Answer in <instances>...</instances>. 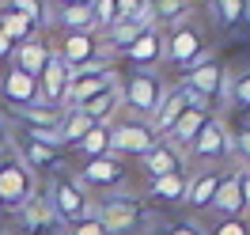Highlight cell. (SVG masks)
<instances>
[{
    "label": "cell",
    "instance_id": "8992f818",
    "mask_svg": "<svg viewBox=\"0 0 250 235\" xmlns=\"http://www.w3.org/2000/svg\"><path fill=\"white\" fill-rule=\"evenodd\" d=\"M228 80L231 76H228V68H224L216 57H201L193 68L182 72V87L197 91L201 99H208L212 107H220V103L228 99Z\"/></svg>",
    "mask_w": 250,
    "mask_h": 235
},
{
    "label": "cell",
    "instance_id": "60d3db41",
    "mask_svg": "<svg viewBox=\"0 0 250 235\" xmlns=\"http://www.w3.org/2000/svg\"><path fill=\"white\" fill-rule=\"evenodd\" d=\"M95 0H57V8H91Z\"/></svg>",
    "mask_w": 250,
    "mask_h": 235
},
{
    "label": "cell",
    "instance_id": "603a6c76",
    "mask_svg": "<svg viewBox=\"0 0 250 235\" xmlns=\"http://www.w3.org/2000/svg\"><path fill=\"white\" fill-rule=\"evenodd\" d=\"M212 19L220 31H250V0H212Z\"/></svg>",
    "mask_w": 250,
    "mask_h": 235
},
{
    "label": "cell",
    "instance_id": "f546056e",
    "mask_svg": "<svg viewBox=\"0 0 250 235\" xmlns=\"http://www.w3.org/2000/svg\"><path fill=\"white\" fill-rule=\"evenodd\" d=\"M4 8H12V12H19V16H27L34 23V31H38V27H46L49 19H53L49 0H4Z\"/></svg>",
    "mask_w": 250,
    "mask_h": 235
},
{
    "label": "cell",
    "instance_id": "b9f144b4",
    "mask_svg": "<svg viewBox=\"0 0 250 235\" xmlns=\"http://www.w3.org/2000/svg\"><path fill=\"white\" fill-rule=\"evenodd\" d=\"M4 159H8V141L0 144V163H4Z\"/></svg>",
    "mask_w": 250,
    "mask_h": 235
},
{
    "label": "cell",
    "instance_id": "d4e9b609",
    "mask_svg": "<svg viewBox=\"0 0 250 235\" xmlns=\"http://www.w3.org/2000/svg\"><path fill=\"white\" fill-rule=\"evenodd\" d=\"M76 110H83L95 126H110V122L118 118V110H122V84L110 87V91H103V95H95V99H87V103L76 107Z\"/></svg>",
    "mask_w": 250,
    "mask_h": 235
},
{
    "label": "cell",
    "instance_id": "1f68e13d",
    "mask_svg": "<svg viewBox=\"0 0 250 235\" xmlns=\"http://www.w3.org/2000/svg\"><path fill=\"white\" fill-rule=\"evenodd\" d=\"M53 19H57V27H61L64 34H68V31H95L91 8H57Z\"/></svg>",
    "mask_w": 250,
    "mask_h": 235
},
{
    "label": "cell",
    "instance_id": "d590c367",
    "mask_svg": "<svg viewBox=\"0 0 250 235\" xmlns=\"http://www.w3.org/2000/svg\"><path fill=\"white\" fill-rule=\"evenodd\" d=\"M64 235H106V228H103V220L95 216V213H87V216H80L76 224H68Z\"/></svg>",
    "mask_w": 250,
    "mask_h": 235
},
{
    "label": "cell",
    "instance_id": "836d02e7",
    "mask_svg": "<svg viewBox=\"0 0 250 235\" xmlns=\"http://www.w3.org/2000/svg\"><path fill=\"white\" fill-rule=\"evenodd\" d=\"M228 103H231L235 110L250 114V68H247V72H239V76H231V80H228Z\"/></svg>",
    "mask_w": 250,
    "mask_h": 235
},
{
    "label": "cell",
    "instance_id": "3957f363",
    "mask_svg": "<svg viewBox=\"0 0 250 235\" xmlns=\"http://www.w3.org/2000/svg\"><path fill=\"white\" fill-rule=\"evenodd\" d=\"M163 95H167V84L159 80V72H148V68H133L122 84V107L133 114V118H141V122H152V114L156 107L163 103Z\"/></svg>",
    "mask_w": 250,
    "mask_h": 235
},
{
    "label": "cell",
    "instance_id": "6da1fadb",
    "mask_svg": "<svg viewBox=\"0 0 250 235\" xmlns=\"http://www.w3.org/2000/svg\"><path fill=\"white\" fill-rule=\"evenodd\" d=\"M95 216L103 220L106 235H152V216L148 201L133 197V193H114V197H99L95 201Z\"/></svg>",
    "mask_w": 250,
    "mask_h": 235
},
{
    "label": "cell",
    "instance_id": "2e32d148",
    "mask_svg": "<svg viewBox=\"0 0 250 235\" xmlns=\"http://www.w3.org/2000/svg\"><path fill=\"white\" fill-rule=\"evenodd\" d=\"M16 220H19V232H27V235H49L53 228H61V220L53 216L46 193H34L23 209H16Z\"/></svg>",
    "mask_w": 250,
    "mask_h": 235
},
{
    "label": "cell",
    "instance_id": "ba28073f",
    "mask_svg": "<svg viewBox=\"0 0 250 235\" xmlns=\"http://www.w3.org/2000/svg\"><path fill=\"white\" fill-rule=\"evenodd\" d=\"M8 152H12V159H19L27 171H53L57 163H61L64 148H57V144H46V141H34V137H27V133H19V129H12L8 133Z\"/></svg>",
    "mask_w": 250,
    "mask_h": 235
},
{
    "label": "cell",
    "instance_id": "277c9868",
    "mask_svg": "<svg viewBox=\"0 0 250 235\" xmlns=\"http://www.w3.org/2000/svg\"><path fill=\"white\" fill-rule=\"evenodd\" d=\"M34 193H42L38 190V174L27 171L19 159H4L0 163V209L4 213H16V209H23V205L31 201Z\"/></svg>",
    "mask_w": 250,
    "mask_h": 235
},
{
    "label": "cell",
    "instance_id": "52a82bcc",
    "mask_svg": "<svg viewBox=\"0 0 250 235\" xmlns=\"http://www.w3.org/2000/svg\"><path fill=\"white\" fill-rule=\"evenodd\" d=\"M231 156V133H228V126L220 122L216 114L205 122V129L197 133V141L189 144L186 152V167L189 163H201V167H212V163H220V159Z\"/></svg>",
    "mask_w": 250,
    "mask_h": 235
},
{
    "label": "cell",
    "instance_id": "4fadbf2b",
    "mask_svg": "<svg viewBox=\"0 0 250 235\" xmlns=\"http://www.w3.org/2000/svg\"><path fill=\"white\" fill-rule=\"evenodd\" d=\"M68 84H72V72H68L64 61L53 53L49 64L42 68V76H38V103L57 107V110H68Z\"/></svg>",
    "mask_w": 250,
    "mask_h": 235
},
{
    "label": "cell",
    "instance_id": "f6af8a7d",
    "mask_svg": "<svg viewBox=\"0 0 250 235\" xmlns=\"http://www.w3.org/2000/svg\"><path fill=\"white\" fill-rule=\"evenodd\" d=\"M0 235H8V232H4V228H0Z\"/></svg>",
    "mask_w": 250,
    "mask_h": 235
},
{
    "label": "cell",
    "instance_id": "74e56055",
    "mask_svg": "<svg viewBox=\"0 0 250 235\" xmlns=\"http://www.w3.org/2000/svg\"><path fill=\"white\" fill-rule=\"evenodd\" d=\"M231 156H239L243 167H250V122L239 133H231Z\"/></svg>",
    "mask_w": 250,
    "mask_h": 235
},
{
    "label": "cell",
    "instance_id": "44dd1931",
    "mask_svg": "<svg viewBox=\"0 0 250 235\" xmlns=\"http://www.w3.org/2000/svg\"><path fill=\"white\" fill-rule=\"evenodd\" d=\"M186 186H189V167H182V171H171L163 178H152L144 193H148V205H178L186 197Z\"/></svg>",
    "mask_w": 250,
    "mask_h": 235
},
{
    "label": "cell",
    "instance_id": "f1b7e54d",
    "mask_svg": "<svg viewBox=\"0 0 250 235\" xmlns=\"http://www.w3.org/2000/svg\"><path fill=\"white\" fill-rule=\"evenodd\" d=\"M0 31L8 34V38H12V42H27V38H31V34H38L34 31V23L27 16H19V12H12V8H4V4H0Z\"/></svg>",
    "mask_w": 250,
    "mask_h": 235
},
{
    "label": "cell",
    "instance_id": "7bdbcfd3",
    "mask_svg": "<svg viewBox=\"0 0 250 235\" xmlns=\"http://www.w3.org/2000/svg\"><path fill=\"white\" fill-rule=\"evenodd\" d=\"M4 141H8V129H4V126H0V144H4Z\"/></svg>",
    "mask_w": 250,
    "mask_h": 235
},
{
    "label": "cell",
    "instance_id": "9a60e30c",
    "mask_svg": "<svg viewBox=\"0 0 250 235\" xmlns=\"http://www.w3.org/2000/svg\"><path fill=\"white\" fill-rule=\"evenodd\" d=\"M125 61L133 64V68H152V64H159L163 57H167V34L159 31V27H144L141 34H137V42L122 53Z\"/></svg>",
    "mask_w": 250,
    "mask_h": 235
},
{
    "label": "cell",
    "instance_id": "e0dca14e",
    "mask_svg": "<svg viewBox=\"0 0 250 235\" xmlns=\"http://www.w3.org/2000/svg\"><path fill=\"white\" fill-rule=\"evenodd\" d=\"M49 57H53V46H49L42 34H31L27 42H19L16 53H12V68H19V72H27V76H42V68L49 64Z\"/></svg>",
    "mask_w": 250,
    "mask_h": 235
},
{
    "label": "cell",
    "instance_id": "ac0fdd59",
    "mask_svg": "<svg viewBox=\"0 0 250 235\" xmlns=\"http://www.w3.org/2000/svg\"><path fill=\"white\" fill-rule=\"evenodd\" d=\"M182 163H186V156H182L174 144H167L159 137V141L141 156V171L148 174V182H152V178H163V174H171V171H182Z\"/></svg>",
    "mask_w": 250,
    "mask_h": 235
},
{
    "label": "cell",
    "instance_id": "ffe728a7",
    "mask_svg": "<svg viewBox=\"0 0 250 235\" xmlns=\"http://www.w3.org/2000/svg\"><path fill=\"white\" fill-rule=\"evenodd\" d=\"M0 99L4 107H27V103H38V80L19 72V68H8L4 80H0Z\"/></svg>",
    "mask_w": 250,
    "mask_h": 235
},
{
    "label": "cell",
    "instance_id": "7a4b0ae2",
    "mask_svg": "<svg viewBox=\"0 0 250 235\" xmlns=\"http://www.w3.org/2000/svg\"><path fill=\"white\" fill-rule=\"evenodd\" d=\"M46 201H49V209H53V216L61 220V228H68V224H76L80 216L95 213V201H99V197L87 193V186L80 182L76 174H53L49 186H46Z\"/></svg>",
    "mask_w": 250,
    "mask_h": 235
},
{
    "label": "cell",
    "instance_id": "5b68a950",
    "mask_svg": "<svg viewBox=\"0 0 250 235\" xmlns=\"http://www.w3.org/2000/svg\"><path fill=\"white\" fill-rule=\"evenodd\" d=\"M53 53L64 61L68 72H80V68H87V64L110 61L106 46H103V34H95V31H68L61 38V46H53Z\"/></svg>",
    "mask_w": 250,
    "mask_h": 235
},
{
    "label": "cell",
    "instance_id": "f35d334b",
    "mask_svg": "<svg viewBox=\"0 0 250 235\" xmlns=\"http://www.w3.org/2000/svg\"><path fill=\"white\" fill-rule=\"evenodd\" d=\"M235 182H239V197H243V216L250 220V167H235Z\"/></svg>",
    "mask_w": 250,
    "mask_h": 235
},
{
    "label": "cell",
    "instance_id": "83f0119b",
    "mask_svg": "<svg viewBox=\"0 0 250 235\" xmlns=\"http://www.w3.org/2000/svg\"><path fill=\"white\" fill-rule=\"evenodd\" d=\"M148 23H118V27H110L106 34H103V46H106V53L114 57V53H125V49L137 42V34L144 31Z\"/></svg>",
    "mask_w": 250,
    "mask_h": 235
},
{
    "label": "cell",
    "instance_id": "ab89813d",
    "mask_svg": "<svg viewBox=\"0 0 250 235\" xmlns=\"http://www.w3.org/2000/svg\"><path fill=\"white\" fill-rule=\"evenodd\" d=\"M12 53H16V42L0 31V57H4V61H12Z\"/></svg>",
    "mask_w": 250,
    "mask_h": 235
},
{
    "label": "cell",
    "instance_id": "cb8c5ba5",
    "mask_svg": "<svg viewBox=\"0 0 250 235\" xmlns=\"http://www.w3.org/2000/svg\"><path fill=\"white\" fill-rule=\"evenodd\" d=\"M216 220H235L243 216V197H239V182H235V171L224 174V182H220L216 197H212V209H208Z\"/></svg>",
    "mask_w": 250,
    "mask_h": 235
},
{
    "label": "cell",
    "instance_id": "9c48e42d",
    "mask_svg": "<svg viewBox=\"0 0 250 235\" xmlns=\"http://www.w3.org/2000/svg\"><path fill=\"white\" fill-rule=\"evenodd\" d=\"M118 84H122V80H118V68H114V61L87 64V68L72 72V84H68V107H83L87 99H95V95L110 91V87H118Z\"/></svg>",
    "mask_w": 250,
    "mask_h": 235
},
{
    "label": "cell",
    "instance_id": "7402d4cb",
    "mask_svg": "<svg viewBox=\"0 0 250 235\" xmlns=\"http://www.w3.org/2000/svg\"><path fill=\"white\" fill-rule=\"evenodd\" d=\"M186 107H189V103H186V91H182V87H167L163 103L156 107L152 122H148V126H152V133H156V137H163V133H167V129H171L174 122L186 114Z\"/></svg>",
    "mask_w": 250,
    "mask_h": 235
},
{
    "label": "cell",
    "instance_id": "484cf974",
    "mask_svg": "<svg viewBox=\"0 0 250 235\" xmlns=\"http://www.w3.org/2000/svg\"><path fill=\"white\" fill-rule=\"evenodd\" d=\"M91 129H95V122L83 114V110L68 107V110H64V118H61V126H57V133H61V148H64V152H68V148H76Z\"/></svg>",
    "mask_w": 250,
    "mask_h": 235
},
{
    "label": "cell",
    "instance_id": "ee69618b",
    "mask_svg": "<svg viewBox=\"0 0 250 235\" xmlns=\"http://www.w3.org/2000/svg\"><path fill=\"white\" fill-rule=\"evenodd\" d=\"M141 4H144V8H152V0H141Z\"/></svg>",
    "mask_w": 250,
    "mask_h": 235
},
{
    "label": "cell",
    "instance_id": "bcb514c9",
    "mask_svg": "<svg viewBox=\"0 0 250 235\" xmlns=\"http://www.w3.org/2000/svg\"><path fill=\"white\" fill-rule=\"evenodd\" d=\"M0 213H4V209H0Z\"/></svg>",
    "mask_w": 250,
    "mask_h": 235
},
{
    "label": "cell",
    "instance_id": "8fae6325",
    "mask_svg": "<svg viewBox=\"0 0 250 235\" xmlns=\"http://www.w3.org/2000/svg\"><path fill=\"white\" fill-rule=\"evenodd\" d=\"M76 178L83 182V186H87V193H103V197H114V193L125 186V163H122L118 156L83 159V167H80Z\"/></svg>",
    "mask_w": 250,
    "mask_h": 235
},
{
    "label": "cell",
    "instance_id": "d6a6232c",
    "mask_svg": "<svg viewBox=\"0 0 250 235\" xmlns=\"http://www.w3.org/2000/svg\"><path fill=\"white\" fill-rule=\"evenodd\" d=\"M91 19H95V34H106L110 27H118V23H122L118 0H95L91 4Z\"/></svg>",
    "mask_w": 250,
    "mask_h": 235
},
{
    "label": "cell",
    "instance_id": "30bf717a",
    "mask_svg": "<svg viewBox=\"0 0 250 235\" xmlns=\"http://www.w3.org/2000/svg\"><path fill=\"white\" fill-rule=\"evenodd\" d=\"M159 137L152 133V126L148 122H141V118H122V122H110V156H137L141 159L152 144H156Z\"/></svg>",
    "mask_w": 250,
    "mask_h": 235
},
{
    "label": "cell",
    "instance_id": "5bb4252c",
    "mask_svg": "<svg viewBox=\"0 0 250 235\" xmlns=\"http://www.w3.org/2000/svg\"><path fill=\"white\" fill-rule=\"evenodd\" d=\"M201 57H205V38L193 31V27L182 23V27H174V31L167 34V57H163V61H171L174 68L186 72V68H193Z\"/></svg>",
    "mask_w": 250,
    "mask_h": 235
},
{
    "label": "cell",
    "instance_id": "7c38bea8",
    "mask_svg": "<svg viewBox=\"0 0 250 235\" xmlns=\"http://www.w3.org/2000/svg\"><path fill=\"white\" fill-rule=\"evenodd\" d=\"M224 167H189V186H186V205L189 213H208L212 209V197H216L220 182H224Z\"/></svg>",
    "mask_w": 250,
    "mask_h": 235
},
{
    "label": "cell",
    "instance_id": "4dcf8cb0",
    "mask_svg": "<svg viewBox=\"0 0 250 235\" xmlns=\"http://www.w3.org/2000/svg\"><path fill=\"white\" fill-rule=\"evenodd\" d=\"M76 152L83 159H99V156H110V126H95L83 141L76 144Z\"/></svg>",
    "mask_w": 250,
    "mask_h": 235
},
{
    "label": "cell",
    "instance_id": "8d00e7d4",
    "mask_svg": "<svg viewBox=\"0 0 250 235\" xmlns=\"http://www.w3.org/2000/svg\"><path fill=\"white\" fill-rule=\"evenodd\" d=\"M208 235H250V220H247V216L216 220V228H208Z\"/></svg>",
    "mask_w": 250,
    "mask_h": 235
},
{
    "label": "cell",
    "instance_id": "4316f807",
    "mask_svg": "<svg viewBox=\"0 0 250 235\" xmlns=\"http://www.w3.org/2000/svg\"><path fill=\"white\" fill-rule=\"evenodd\" d=\"M189 16V0H152V8H148V19H152V27H182Z\"/></svg>",
    "mask_w": 250,
    "mask_h": 235
},
{
    "label": "cell",
    "instance_id": "e575fe53",
    "mask_svg": "<svg viewBox=\"0 0 250 235\" xmlns=\"http://www.w3.org/2000/svg\"><path fill=\"white\" fill-rule=\"evenodd\" d=\"M152 235H208V228H205L197 216H186V220H178V224H167L163 232H152Z\"/></svg>",
    "mask_w": 250,
    "mask_h": 235
},
{
    "label": "cell",
    "instance_id": "d6986e66",
    "mask_svg": "<svg viewBox=\"0 0 250 235\" xmlns=\"http://www.w3.org/2000/svg\"><path fill=\"white\" fill-rule=\"evenodd\" d=\"M208 118H212V114H205V110H197V107H186V114H182V118H178V122H174L167 133H163V141L174 144V148L186 156L189 144L197 141V133L205 129V122H208Z\"/></svg>",
    "mask_w": 250,
    "mask_h": 235
}]
</instances>
